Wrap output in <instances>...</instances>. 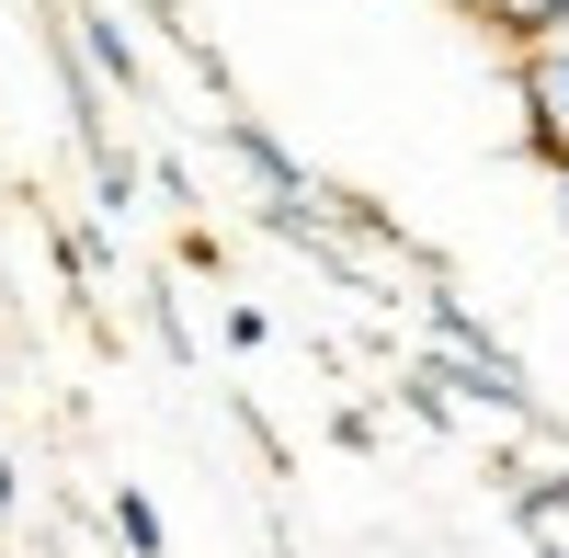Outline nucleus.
<instances>
[{
  "mask_svg": "<svg viewBox=\"0 0 569 558\" xmlns=\"http://www.w3.org/2000/svg\"><path fill=\"white\" fill-rule=\"evenodd\" d=\"M69 23H80V58H91L103 91H137V80H149V58H137V34H126L114 0H91V12H69Z\"/></svg>",
  "mask_w": 569,
  "mask_h": 558,
  "instance_id": "nucleus-3",
  "label": "nucleus"
},
{
  "mask_svg": "<svg viewBox=\"0 0 569 558\" xmlns=\"http://www.w3.org/2000/svg\"><path fill=\"white\" fill-rule=\"evenodd\" d=\"M114 536H126V558H171V525H160V501L137 479H114Z\"/></svg>",
  "mask_w": 569,
  "mask_h": 558,
  "instance_id": "nucleus-5",
  "label": "nucleus"
},
{
  "mask_svg": "<svg viewBox=\"0 0 569 558\" xmlns=\"http://www.w3.org/2000/svg\"><path fill=\"white\" fill-rule=\"evenodd\" d=\"M149 195H160V206H182V217L206 206V195H194V171H182V160H149Z\"/></svg>",
  "mask_w": 569,
  "mask_h": 558,
  "instance_id": "nucleus-7",
  "label": "nucleus"
},
{
  "mask_svg": "<svg viewBox=\"0 0 569 558\" xmlns=\"http://www.w3.org/2000/svg\"><path fill=\"white\" fill-rule=\"evenodd\" d=\"M228 149H240V171L262 182V206H330L319 182H308L297 160H284V137H273V126H251V114H228Z\"/></svg>",
  "mask_w": 569,
  "mask_h": 558,
  "instance_id": "nucleus-2",
  "label": "nucleus"
},
{
  "mask_svg": "<svg viewBox=\"0 0 569 558\" xmlns=\"http://www.w3.org/2000/svg\"><path fill=\"white\" fill-rule=\"evenodd\" d=\"M91 206H103V217L126 228L137 206H149V160H126V149H114V137H103V149H91Z\"/></svg>",
  "mask_w": 569,
  "mask_h": 558,
  "instance_id": "nucleus-4",
  "label": "nucleus"
},
{
  "mask_svg": "<svg viewBox=\"0 0 569 558\" xmlns=\"http://www.w3.org/2000/svg\"><path fill=\"white\" fill-rule=\"evenodd\" d=\"M512 91H525V149L547 171H569V34L525 46V58H512Z\"/></svg>",
  "mask_w": 569,
  "mask_h": 558,
  "instance_id": "nucleus-1",
  "label": "nucleus"
},
{
  "mask_svg": "<svg viewBox=\"0 0 569 558\" xmlns=\"http://www.w3.org/2000/svg\"><path fill=\"white\" fill-rule=\"evenodd\" d=\"M558 23H569V0H490V34L512 46V58H525V46H547Z\"/></svg>",
  "mask_w": 569,
  "mask_h": 558,
  "instance_id": "nucleus-6",
  "label": "nucleus"
},
{
  "mask_svg": "<svg viewBox=\"0 0 569 558\" xmlns=\"http://www.w3.org/2000/svg\"><path fill=\"white\" fill-rule=\"evenodd\" d=\"M12 501H23V479H12V456H0V525H12Z\"/></svg>",
  "mask_w": 569,
  "mask_h": 558,
  "instance_id": "nucleus-8",
  "label": "nucleus"
},
{
  "mask_svg": "<svg viewBox=\"0 0 569 558\" xmlns=\"http://www.w3.org/2000/svg\"><path fill=\"white\" fill-rule=\"evenodd\" d=\"M558 34H569V23H558Z\"/></svg>",
  "mask_w": 569,
  "mask_h": 558,
  "instance_id": "nucleus-9",
  "label": "nucleus"
}]
</instances>
